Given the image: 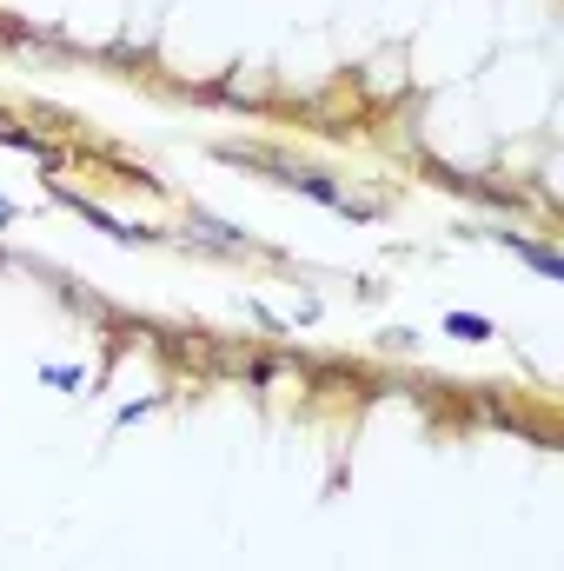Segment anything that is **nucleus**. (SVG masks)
I'll list each match as a JSON object with an SVG mask.
<instances>
[{
    "mask_svg": "<svg viewBox=\"0 0 564 571\" xmlns=\"http://www.w3.org/2000/svg\"><path fill=\"white\" fill-rule=\"evenodd\" d=\"M445 332H452V339H492V319H485V313H452V319H445Z\"/></svg>",
    "mask_w": 564,
    "mask_h": 571,
    "instance_id": "nucleus-2",
    "label": "nucleus"
},
{
    "mask_svg": "<svg viewBox=\"0 0 564 571\" xmlns=\"http://www.w3.org/2000/svg\"><path fill=\"white\" fill-rule=\"evenodd\" d=\"M498 240H505V246H518V253H525V259H531V266H538L545 279H564V259H558V253H545V246L518 240V233H498Z\"/></svg>",
    "mask_w": 564,
    "mask_h": 571,
    "instance_id": "nucleus-1",
    "label": "nucleus"
},
{
    "mask_svg": "<svg viewBox=\"0 0 564 571\" xmlns=\"http://www.w3.org/2000/svg\"><path fill=\"white\" fill-rule=\"evenodd\" d=\"M7 220H14V206H7V200H0V226H7Z\"/></svg>",
    "mask_w": 564,
    "mask_h": 571,
    "instance_id": "nucleus-3",
    "label": "nucleus"
}]
</instances>
